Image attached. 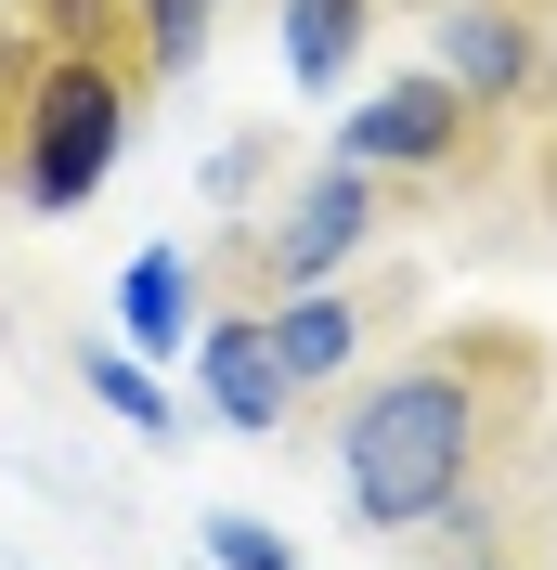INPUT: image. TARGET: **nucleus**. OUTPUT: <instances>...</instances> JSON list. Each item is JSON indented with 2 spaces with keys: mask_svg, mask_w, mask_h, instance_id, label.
I'll use <instances>...</instances> for the list:
<instances>
[{
  "mask_svg": "<svg viewBox=\"0 0 557 570\" xmlns=\"http://www.w3.org/2000/svg\"><path fill=\"white\" fill-rule=\"evenodd\" d=\"M221 13L234 0H143V39H156V78H195L221 52Z\"/></svg>",
  "mask_w": 557,
  "mask_h": 570,
  "instance_id": "nucleus-14",
  "label": "nucleus"
},
{
  "mask_svg": "<svg viewBox=\"0 0 557 570\" xmlns=\"http://www.w3.org/2000/svg\"><path fill=\"white\" fill-rule=\"evenodd\" d=\"M338 519L377 558H428L467 505L557 480V337L519 312L416 324L363 390L324 415Z\"/></svg>",
  "mask_w": 557,
  "mask_h": 570,
  "instance_id": "nucleus-1",
  "label": "nucleus"
},
{
  "mask_svg": "<svg viewBox=\"0 0 557 570\" xmlns=\"http://www.w3.org/2000/svg\"><path fill=\"white\" fill-rule=\"evenodd\" d=\"M389 220H402V195H389L363 156L324 142V156H299L260 208H234L221 234H195V285H208V298H299V285L377 259Z\"/></svg>",
  "mask_w": 557,
  "mask_h": 570,
  "instance_id": "nucleus-3",
  "label": "nucleus"
},
{
  "mask_svg": "<svg viewBox=\"0 0 557 570\" xmlns=\"http://www.w3.org/2000/svg\"><path fill=\"white\" fill-rule=\"evenodd\" d=\"M143 105H156V78L143 66H105V52H66L52 39V66H39V105H27V169H13V195L27 208H91L117 181V156H130Z\"/></svg>",
  "mask_w": 557,
  "mask_h": 570,
  "instance_id": "nucleus-5",
  "label": "nucleus"
},
{
  "mask_svg": "<svg viewBox=\"0 0 557 570\" xmlns=\"http://www.w3.org/2000/svg\"><path fill=\"white\" fill-rule=\"evenodd\" d=\"M389 0H273V39H285V78L299 91H338L363 52H377Z\"/></svg>",
  "mask_w": 557,
  "mask_h": 570,
  "instance_id": "nucleus-9",
  "label": "nucleus"
},
{
  "mask_svg": "<svg viewBox=\"0 0 557 570\" xmlns=\"http://www.w3.org/2000/svg\"><path fill=\"white\" fill-rule=\"evenodd\" d=\"M78 390L105 402L117 428H143V441H169V390H156V363H143L130 337H117V351H78Z\"/></svg>",
  "mask_w": 557,
  "mask_h": 570,
  "instance_id": "nucleus-12",
  "label": "nucleus"
},
{
  "mask_svg": "<svg viewBox=\"0 0 557 570\" xmlns=\"http://www.w3.org/2000/svg\"><path fill=\"white\" fill-rule=\"evenodd\" d=\"M208 558H221V570H312L273 519H246V505H221V519H208Z\"/></svg>",
  "mask_w": 557,
  "mask_h": 570,
  "instance_id": "nucleus-16",
  "label": "nucleus"
},
{
  "mask_svg": "<svg viewBox=\"0 0 557 570\" xmlns=\"http://www.w3.org/2000/svg\"><path fill=\"white\" fill-rule=\"evenodd\" d=\"M416 570H557V480H519V493L467 505Z\"/></svg>",
  "mask_w": 557,
  "mask_h": 570,
  "instance_id": "nucleus-7",
  "label": "nucleus"
},
{
  "mask_svg": "<svg viewBox=\"0 0 557 570\" xmlns=\"http://www.w3.org/2000/svg\"><path fill=\"white\" fill-rule=\"evenodd\" d=\"M416 324H428V259L416 247H402V259L377 247V259H350V273L299 285V298H273V351H285V376H299V415L324 428Z\"/></svg>",
  "mask_w": 557,
  "mask_h": 570,
  "instance_id": "nucleus-4",
  "label": "nucleus"
},
{
  "mask_svg": "<svg viewBox=\"0 0 557 570\" xmlns=\"http://www.w3.org/2000/svg\"><path fill=\"white\" fill-rule=\"evenodd\" d=\"M338 156H363V169L402 195V220H467V234H492L506 181H519V130L480 117L428 52L402 78H377V91L338 117Z\"/></svg>",
  "mask_w": 557,
  "mask_h": 570,
  "instance_id": "nucleus-2",
  "label": "nucleus"
},
{
  "mask_svg": "<svg viewBox=\"0 0 557 570\" xmlns=\"http://www.w3.org/2000/svg\"><path fill=\"white\" fill-rule=\"evenodd\" d=\"M195 402H208L234 441H299V376L273 351V298H208L195 312Z\"/></svg>",
  "mask_w": 557,
  "mask_h": 570,
  "instance_id": "nucleus-6",
  "label": "nucleus"
},
{
  "mask_svg": "<svg viewBox=\"0 0 557 570\" xmlns=\"http://www.w3.org/2000/svg\"><path fill=\"white\" fill-rule=\"evenodd\" d=\"M195 312H208V285H195V247H182V234L130 247V273H117V337H130L143 363H156V351H195Z\"/></svg>",
  "mask_w": 557,
  "mask_h": 570,
  "instance_id": "nucleus-8",
  "label": "nucleus"
},
{
  "mask_svg": "<svg viewBox=\"0 0 557 570\" xmlns=\"http://www.w3.org/2000/svg\"><path fill=\"white\" fill-rule=\"evenodd\" d=\"M39 66H52V27L0 0V195H13V169H27V105H39Z\"/></svg>",
  "mask_w": 557,
  "mask_h": 570,
  "instance_id": "nucleus-11",
  "label": "nucleus"
},
{
  "mask_svg": "<svg viewBox=\"0 0 557 570\" xmlns=\"http://www.w3.org/2000/svg\"><path fill=\"white\" fill-rule=\"evenodd\" d=\"M285 169H299V142H285V130H246V142H221V156H208V208H221V220H234V208H260V195H273Z\"/></svg>",
  "mask_w": 557,
  "mask_h": 570,
  "instance_id": "nucleus-13",
  "label": "nucleus"
},
{
  "mask_svg": "<svg viewBox=\"0 0 557 570\" xmlns=\"http://www.w3.org/2000/svg\"><path fill=\"white\" fill-rule=\"evenodd\" d=\"M13 13H39V27L66 39V52H105V66H143L156 78V39H143V0H13ZM169 91V78H156Z\"/></svg>",
  "mask_w": 557,
  "mask_h": 570,
  "instance_id": "nucleus-10",
  "label": "nucleus"
},
{
  "mask_svg": "<svg viewBox=\"0 0 557 570\" xmlns=\"http://www.w3.org/2000/svg\"><path fill=\"white\" fill-rule=\"evenodd\" d=\"M480 13H531V27H557V0H416V27H480Z\"/></svg>",
  "mask_w": 557,
  "mask_h": 570,
  "instance_id": "nucleus-17",
  "label": "nucleus"
},
{
  "mask_svg": "<svg viewBox=\"0 0 557 570\" xmlns=\"http://www.w3.org/2000/svg\"><path fill=\"white\" fill-rule=\"evenodd\" d=\"M506 208L557 247V117H531V130H519V181H506Z\"/></svg>",
  "mask_w": 557,
  "mask_h": 570,
  "instance_id": "nucleus-15",
  "label": "nucleus"
}]
</instances>
